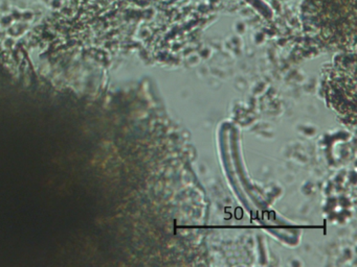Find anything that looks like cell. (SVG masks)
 <instances>
[{
    "instance_id": "6da1fadb",
    "label": "cell",
    "mask_w": 357,
    "mask_h": 267,
    "mask_svg": "<svg viewBox=\"0 0 357 267\" xmlns=\"http://www.w3.org/2000/svg\"><path fill=\"white\" fill-rule=\"evenodd\" d=\"M312 16L324 23L350 24L356 16V0H305Z\"/></svg>"
}]
</instances>
